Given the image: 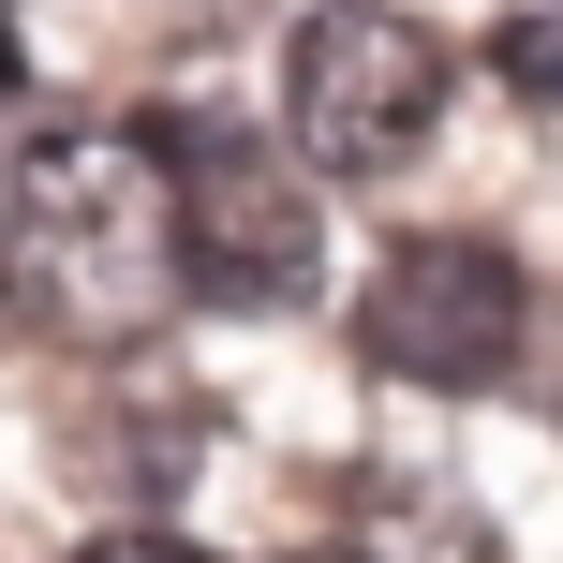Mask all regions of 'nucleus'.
I'll return each mask as SVG.
<instances>
[{
  "mask_svg": "<svg viewBox=\"0 0 563 563\" xmlns=\"http://www.w3.org/2000/svg\"><path fill=\"white\" fill-rule=\"evenodd\" d=\"M15 282L59 327L119 341L178 297V164L134 119H45L15 148Z\"/></svg>",
  "mask_w": 563,
  "mask_h": 563,
  "instance_id": "f257e3e1",
  "label": "nucleus"
},
{
  "mask_svg": "<svg viewBox=\"0 0 563 563\" xmlns=\"http://www.w3.org/2000/svg\"><path fill=\"white\" fill-rule=\"evenodd\" d=\"M445 119V45L400 0H311L282 45V148L311 178H400Z\"/></svg>",
  "mask_w": 563,
  "mask_h": 563,
  "instance_id": "f03ea898",
  "label": "nucleus"
},
{
  "mask_svg": "<svg viewBox=\"0 0 563 563\" xmlns=\"http://www.w3.org/2000/svg\"><path fill=\"white\" fill-rule=\"evenodd\" d=\"M178 164V282L223 311H297L327 282V208H311V164L238 119H178L164 134Z\"/></svg>",
  "mask_w": 563,
  "mask_h": 563,
  "instance_id": "7ed1b4c3",
  "label": "nucleus"
},
{
  "mask_svg": "<svg viewBox=\"0 0 563 563\" xmlns=\"http://www.w3.org/2000/svg\"><path fill=\"white\" fill-rule=\"evenodd\" d=\"M356 356L400 371V386H430V400L505 386L519 371V267H505V238H475V223L400 238L371 267V297H356Z\"/></svg>",
  "mask_w": 563,
  "mask_h": 563,
  "instance_id": "20e7f679",
  "label": "nucleus"
},
{
  "mask_svg": "<svg viewBox=\"0 0 563 563\" xmlns=\"http://www.w3.org/2000/svg\"><path fill=\"white\" fill-rule=\"evenodd\" d=\"M489 59H505V89H534V104H563V0H519Z\"/></svg>",
  "mask_w": 563,
  "mask_h": 563,
  "instance_id": "39448f33",
  "label": "nucleus"
},
{
  "mask_svg": "<svg viewBox=\"0 0 563 563\" xmlns=\"http://www.w3.org/2000/svg\"><path fill=\"white\" fill-rule=\"evenodd\" d=\"M89 563H194V549H178V534H104Z\"/></svg>",
  "mask_w": 563,
  "mask_h": 563,
  "instance_id": "423d86ee",
  "label": "nucleus"
},
{
  "mask_svg": "<svg viewBox=\"0 0 563 563\" xmlns=\"http://www.w3.org/2000/svg\"><path fill=\"white\" fill-rule=\"evenodd\" d=\"M0 89H15V30H0Z\"/></svg>",
  "mask_w": 563,
  "mask_h": 563,
  "instance_id": "0eeeda50",
  "label": "nucleus"
},
{
  "mask_svg": "<svg viewBox=\"0 0 563 563\" xmlns=\"http://www.w3.org/2000/svg\"><path fill=\"white\" fill-rule=\"evenodd\" d=\"M311 563H371V549H311Z\"/></svg>",
  "mask_w": 563,
  "mask_h": 563,
  "instance_id": "6e6552de",
  "label": "nucleus"
}]
</instances>
